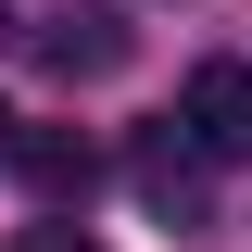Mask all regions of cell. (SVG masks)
I'll return each mask as SVG.
<instances>
[{
	"label": "cell",
	"instance_id": "277c9868",
	"mask_svg": "<svg viewBox=\"0 0 252 252\" xmlns=\"http://www.w3.org/2000/svg\"><path fill=\"white\" fill-rule=\"evenodd\" d=\"M13 177H26L38 202H89V189H101V152L76 139V126H26V139H13Z\"/></svg>",
	"mask_w": 252,
	"mask_h": 252
},
{
	"label": "cell",
	"instance_id": "6da1fadb",
	"mask_svg": "<svg viewBox=\"0 0 252 252\" xmlns=\"http://www.w3.org/2000/svg\"><path fill=\"white\" fill-rule=\"evenodd\" d=\"M202 164H215V152H202V139H189V126H152V139H139V152H126V177H139V202H152V215H202Z\"/></svg>",
	"mask_w": 252,
	"mask_h": 252
},
{
	"label": "cell",
	"instance_id": "8992f818",
	"mask_svg": "<svg viewBox=\"0 0 252 252\" xmlns=\"http://www.w3.org/2000/svg\"><path fill=\"white\" fill-rule=\"evenodd\" d=\"M0 38H13V0H0Z\"/></svg>",
	"mask_w": 252,
	"mask_h": 252
},
{
	"label": "cell",
	"instance_id": "3957f363",
	"mask_svg": "<svg viewBox=\"0 0 252 252\" xmlns=\"http://www.w3.org/2000/svg\"><path fill=\"white\" fill-rule=\"evenodd\" d=\"M126 51H139V38H126V13H101V0H76V13H51V26H38V63H51L63 89H76V76H114Z\"/></svg>",
	"mask_w": 252,
	"mask_h": 252
},
{
	"label": "cell",
	"instance_id": "7a4b0ae2",
	"mask_svg": "<svg viewBox=\"0 0 252 252\" xmlns=\"http://www.w3.org/2000/svg\"><path fill=\"white\" fill-rule=\"evenodd\" d=\"M177 114H189V139H202L215 164H240V152H252V63H202Z\"/></svg>",
	"mask_w": 252,
	"mask_h": 252
},
{
	"label": "cell",
	"instance_id": "5b68a950",
	"mask_svg": "<svg viewBox=\"0 0 252 252\" xmlns=\"http://www.w3.org/2000/svg\"><path fill=\"white\" fill-rule=\"evenodd\" d=\"M26 252H101L89 227H26Z\"/></svg>",
	"mask_w": 252,
	"mask_h": 252
}]
</instances>
